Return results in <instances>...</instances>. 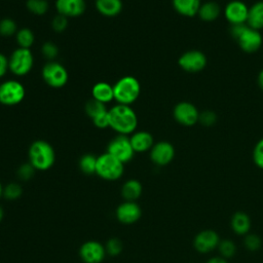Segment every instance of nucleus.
Listing matches in <instances>:
<instances>
[{
    "label": "nucleus",
    "mask_w": 263,
    "mask_h": 263,
    "mask_svg": "<svg viewBox=\"0 0 263 263\" xmlns=\"http://www.w3.org/2000/svg\"><path fill=\"white\" fill-rule=\"evenodd\" d=\"M110 127L118 135H132L138 126V116L128 105L116 104L108 110Z\"/></svg>",
    "instance_id": "f257e3e1"
},
{
    "label": "nucleus",
    "mask_w": 263,
    "mask_h": 263,
    "mask_svg": "<svg viewBox=\"0 0 263 263\" xmlns=\"http://www.w3.org/2000/svg\"><path fill=\"white\" fill-rule=\"evenodd\" d=\"M29 162L36 171H47L55 161V152L53 147L44 140L34 141L28 151Z\"/></svg>",
    "instance_id": "f03ea898"
},
{
    "label": "nucleus",
    "mask_w": 263,
    "mask_h": 263,
    "mask_svg": "<svg viewBox=\"0 0 263 263\" xmlns=\"http://www.w3.org/2000/svg\"><path fill=\"white\" fill-rule=\"evenodd\" d=\"M230 33L237 41L239 47L247 53L258 51L262 45L263 39L260 31L250 28L247 24L231 25Z\"/></svg>",
    "instance_id": "7ed1b4c3"
},
{
    "label": "nucleus",
    "mask_w": 263,
    "mask_h": 263,
    "mask_svg": "<svg viewBox=\"0 0 263 263\" xmlns=\"http://www.w3.org/2000/svg\"><path fill=\"white\" fill-rule=\"evenodd\" d=\"M114 101L117 104L130 106L136 102L141 93V84L139 80L130 75L119 78L113 84Z\"/></svg>",
    "instance_id": "20e7f679"
},
{
    "label": "nucleus",
    "mask_w": 263,
    "mask_h": 263,
    "mask_svg": "<svg viewBox=\"0 0 263 263\" xmlns=\"http://www.w3.org/2000/svg\"><path fill=\"white\" fill-rule=\"evenodd\" d=\"M124 163L105 152L98 156L96 174L107 181H116L123 175Z\"/></svg>",
    "instance_id": "39448f33"
},
{
    "label": "nucleus",
    "mask_w": 263,
    "mask_h": 263,
    "mask_svg": "<svg viewBox=\"0 0 263 263\" xmlns=\"http://www.w3.org/2000/svg\"><path fill=\"white\" fill-rule=\"evenodd\" d=\"M34 65V57L29 48L17 47L8 58L9 71L15 76H25L31 72Z\"/></svg>",
    "instance_id": "423d86ee"
},
{
    "label": "nucleus",
    "mask_w": 263,
    "mask_h": 263,
    "mask_svg": "<svg viewBox=\"0 0 263 263\" xmlns=\"http://www.w3.org/2000/svg\"><path fill=\"white\" fill-rule=\"evenodd\" d=\"M41 76L44 82L52 88H61L65 86L69 79L67 69L55 61H49L42 67Z\"/></svg>",
    "instance_id": "0eeeda50"
},
{
    "label": "nucleus",
    "mask_w": 263,
    "mask_h": 263,
    "mask_svg": "<svg viewBox=\"0 0 263 263\" xmlns=\"http://www.w3.org/2000/svg\"><path fill=\"white\" fill-rule=\"evenodd\" d=\"M26 96V89L18 80H6L0 83V104L4 106H15Z\"/></svg>",
    "instance_id": "6e6552de"
},
{
    "label": "nucleus",
    "mask_w": 263,
    "mask_h": 263,
    "mask_svg": "<svg viewBox=\"0 0 263 263\" xmlns=\"http://www.w3.org/2000/svg\"><path fill=\"white\" fill-rule=\"evenodd\" d=\"M107 152L122 163L130 161L136 153L132 147L129 137L125 135H117L113 138L107 146Z\"/></svg>",
    "instance_id": "1a4fd4ad"
},
{
    "label": "nucleus",
    "mask_w": 263,
    "mask_h": 263,
    "mask_svg": "<svg viewBox=\"0 0 263 263\" xmlns=\"http://www.w3.org/2000/svg\"><path fill=\"white\" fill-rule=\"evenodd\" d=\"M206 63L208 60L205 54L196 49L184 52L178 60L180 68L188 73H197L202 71L206 66Z\"/></svg>",
    "instance_id": "9d476101"
},
{
    "label": "nucleus",
    "mask_w": 263,
    "mask_h": 263,
    "mask_svg": "<svg viewBox=\"0 0 263 263\" xmlns=\"http://www.w3.org/2000/svg\"><path fill=\"white\" fill-rule=\"evenodd\" d=\"M199 114L200 113L197 108L189 102H180L173 110L175 120L184 126H192L197 123L199 120Z\"/></svg>",
    "instance_id": "9b49d317"
},
{
    "label": "nucleus",
    "mask_w": 263,
    "mask_h": 263,
    "mask_svg": "<svg viewBox=\"0 0 263 263\" xmlns=\"http://www.w3.org/2000/svg\"><path fill=\"white\" fill-rule=\"evenodd\" d=\"M79 256L84 263H101L105 256V247L96 240H87L81 245Z\"/></svg>",
    "instance_id": "f8f14e48"
},
{
    "label": "nucleus",
    "mask_w": 263,
    "mask_h": 263,
    "mask_svg": "<svg viewBox=\"0 0 263 263\" xmlns=\"http://www.w3.org/2000/svg\"><path fill=\"white\" fill-rule=\"evenodd\" d=\"M249 7L240 0H232L228 2L224 8L225 18L231 25L247 24Z\"/></svg>",
    "instance_id": "ddd939ff"
},
{
    "label": "nucleus",
    "mask_w": 263,
    "mask_h": 263,
    "mask_svg": "<svg viewBox=\"0 0 263 263\" xmlns=\"http://www.w3.org/2000/svg\"><path fill=\"white\" fill-rule=\"evenodd\" d=\"M175 157L174 146L166 141L154 143L150 150V158L153 163L159 166L168 164Z\"/></svg>",
    "instance_id": "4468645a"
},
{
    "label": "nucleus",
    "mask_w": 263,
    "mask_h": 263,
    "mask_svg": "<svg viewBox=\"0 0 263 263\" xmlns=\"http://www.w3.org/2000/svg\"><path fill=\"white\" fill-rule=\"evenodd\" d=\"M115 215L120 223L130 225L141 218L142 210L136 201H124L117 206Z\"/></svg>",
    "instance_id": "2eb2a0df"
},
{
    "label": "nucleus",
    "mask_w": 263,
    "mask_h": 263,
    "mask_svg": "<svg viewBox=\"0 0 263 263\" xmlns=\"http://www.w3.org/2000/svg\"><path fill=\"white\" fill-rule=\"evenodd\" d=\"M220 242L219 235L214 230H202L196 234L193 246L199 253H209L218 247Z\"/></svg>",
    "instance_id": "dca6fc26"
},
{
    "label": "nucleus",
    "mask_w": 263,
    "mask_h": 263,
    "mask_svg": "<svg viewBox=\"0 0 263 263\" xmlns=\"http://www.w3.org/2000/svg\"><path fill=\"white\" fill-rule=\"evenodd\" d=\"M55 9L66 17H77L86 9L85 0H55Z\"/></svg>",
    "instance_id": "f3484780"
},
{
    "label": "nucleus",
    "mask_w": 263,
    "mask_h": 263,
    "mask_svg": "<svg viewBox=\"0 0 263 263\" xmlns=\"http://www.w3.org/2000/svg\"><path fill=\"white\" fill-rule=\"evenodd\" d=\"M129 141L135 152L142 153L150 151L154 145V139L152 135L146 130H138L130 135Z\"/></svg>",
    "instance_id": "a211bd4d"
},
{
    "label": "nucleus",
    "mask_w": 263,
    "mask_h": 263,
    "mask_svg": "<svg viewBox=\"0 0 263 263\" xmlns=\"http://www.w3.org/2000/svg\"><path fill=\"white\" fill-rule=\"evenodd\" d=\"M174 9L181 15L192 17L198 14L201 2L200 0H173Z\"/></svg>",
    "instance_id": "6ab92c4d"
},
{
    "label": "nucleus",
    "mask_w": 263,
    "mask_h": 263,
    "mask_svg": "<svg viewBox=\"0 0 263 263\" xmlns=\"http://www.w3.org/2000/svg\"><path fill=\"white\" fill-rule=\"evenodd\" d=\"M91 96L92 99L107 104L114 100V92H113V85L108 82L100 81L93 84L91 88Z\"/></svg>",
    "instance_id": "aec40b11"
},
{
    "label": "nucleus",
    "mask_w": 263,
    "mask_h": 263,
    "mask_svg": "<svg viewBox=\"0 0 263 263\" xmlns=\"http://www.w3.org/2000/svg\"><path fill=\"white\" fill-rule=\"evenodd\" d=\"M122 6L121 0H96L97 10L107 17L118 15L122 10Z\"/></svg>",
    "instance_id": "412c9836"
},
{
    "label": "nucleus",
    "mask_w": 263,
    "mask_h": 263,
    "mask_svg": "<svg viewBox=\"0 0 263 263\" xmlns=\"http://www.w3.org/2000/svg\"><path fill=\"white\" fill-rule=\"evenodd\" d=\"M247 25L257 31L263 29V0L258 1L249 7Z\"/></svg>",
    "instance_id": "4be33fe9"
},
{
    "label": "nucleus",
    "mask_w": 263,
    "mask_h": 263,
    "mask_svg": "<svg viewBox=\"0 0 263 263\" xmlns=\"http://www.w3.org/2000/svg\"><path fill=\"white\" fill-rule=\"evenodd\" d=\"M142 191V184L136 179H130L124 182L122 185L121 195L125 201H136L141 196Z\"/></svg>",
    "instance_id": "5701e85b"
},
{
    "label": "nucleus",
    "mask_w": 263,
    "mask_h": 263,
    "mask_svg": "<svg viewBox=\"0 0 263 263\" xmlns=\"http://www.w3.org/2000/svg\"><path fill=\"white\" fill-rule=\"evenodd\" d=\"M221 13L220 5L215 1H206L201 3L198 10V16L203 22H214L216 21Z\"/></svg>",
    "instance_id": "b1692460"
},
{
    "label": "nucleus",
    "mask_w": 263,
    "mask_h": 263,
    "mask_svg": "<svg viewBox=\"0 0 263 263\" xmlns=\"http://www.w3.org/2000/svg\"><path fill=\"white\" fill-rule=\"evenodd\" d=\"M231 227L236 234H246L251 228V220L243 212H236L231 218Z\"/></svg>",
    "instance_id": "393cba45"
},
{
    "label": "nucleus",
    "mask_w": 263,
    "mask_h": 263,
    "mask_svg": "<svg viewBox=\"0 0 263 263\" xmlns=\"http://www.w3.org/2000/svg\"><path fill=\"white\" fill-rule=\"evenodd\" d=\"M15 40L18 47L30 49L35 42V35L31 29L21 28L15 34Z\"/></svg>",
    "instance_id": "a878e982"
},
{
    "label": "nucleus",
    "mask_w": 263,
    "mask_h": 263,
    "mask_svg": "<svg viewBox=\"0 0 263 263\" xmlns=\"http://www.w3.org/2000/svg\"><path fill=\"white\" fill-rule=\"evenodd\" d=\"M97 158H98V156H95L93 154H90V153L82 155L80 157L79 163H78L80 171L85 175L96 174Z\"/></svg>",
    "instance_id": "bb28decb"
},
{
    "label": "nucleus",
    "mask_w": 263,
    "mask_h": 263,
    "mask_svg": "<svg viewBox=\"0 0 263 263\" xmlns=\"http://www.w3.org/2000/svg\"><path fill=\"white\" fill-rule=\"evenodd\" d=\"M26 7L32 14L40 16L47 12L49 4L47 0H27Z\"/></svg>",
    "instance_id": "cd10ccee"
},
{
    "label": "nucleus",
    "mask_w": 263,
    "mask_h": 263,
    "mask_svg": "<svg viewBox=\"0 0 263 263\" xmlns=\"http://www.w3.org/2000/svg\"><path fill=\"white\" fill-rule=\"evenodd\" d=\"M84 110H85V113L87 114V116L90 117V119H92L96 116L106 112L108 109L106 108V104L101 103V102L91 98L89 101L86 102Z\"/></svg>",
    "instance_id": "c85d7f7f"
},
{
    "label": "nucleus",
    "mask_w": 263,
    "mask_h": 263,
    "mask_svg": "<svg viewBox=\"0 0 263 263\" xmlns=\"http://www.w3.org/2000/svg\"><path fill=\"white\" fill-rule=\"evenodd\" d=\"M16 23L10 17H4L0 21V35L2 37H10L17 32Z\"/></svg>",
    "instance_id": "c756f323"
},
{
    "label": "nucleus",
    "mask_w": 263,
    "mask_h": 263,
    "mask_svg": "<svg viewBox=\"0 0 263 263\" xmlns=\"http://www.w3.org/2000/svg\"><path fill=\"white\" fill-rule=\"evenodd\" d=\"M23 193L22 186L17 183H9L3 189V195L8 200H15L21 197Z\"/></svg>",
    "instance_id": "7c9ffc66"
},
{
    "label": "nucleus",
    "mask_w": 263,
    "mask_h": 263,
    "mask_svg": "<svg viewBox=\"0 0 263 263\" xmlns=\"http://www.w3.org/2000/svg\"><path fill=\"white\" fill-rule=\"evenodd\" d=\"M122 242L119 238L117 237H112L110 238L106 246H105V250H106V254L110 255L111 257H116L118 256L121 251H122Z\"/></svg>",
    "instance_id": "2f4dec72"
},
{
    "label": "nucleus",
    "mask_w": 263,
    "mask_h": 263,
    "mask_svg": "<svg viewBox=\"0 0 263 263\" xmlns=\"http://www.w3.org/2000/svg\"><path fill=\"white\" fill-rule=\"evenodd\" d=\"M41 53L42 55L49 61H53L59 54V48L55 43L51 41H46L41 46Z\"/></svg>",
    "instance_id": "473e14b6"
},
{
    "label": "nucleus",
    "mask_w": 263,
    "mask_h": 263,
    "mask_svg": "<svg viewBox=\"0 0 263 263\" xmlns=\"http://www.w3.org/2000/svg\"><path fill=\"white\" fill-rule=\"evenodd\" d=\"M218 249H219V252H220L221 256L224 259L233 257V255L236 252L235 245L231 240H228V239H224V240L220 241L219 245H218Z\"/></svg>",
    "instance_id": "72a5a7b5"
},
{
    "label": "nucleus",
    "mask_w": 263,
    "mask_h": 263,
    "mask_svg": "<svg viewBox=\"0 0 263 263\" xmlns=\"http://www.w3.org/2000/svg\"><path fill=\"white\" fill-rule=\"evenodd\" d=\"M35 171H36L35 167L30 162H26V163H23L17 168L16 173H17L18 179H21L23 181H29L34 176Z\"/></svg>",
    "instance_id": "f704fd0d"
},
{
    "label": "nucleus",
    "mask_w": 263,
    "mask_h": 263,
    "mask_svg": "<svg viewBox=\"0 0 263 263\" xmlns=\"http://www.w3.org/2000/svg\"><path fill=\"white\" fill-rule=\"evenodd\" d=\"M253 160L258 167L263 168V138L259 140L254 147Z\"/></svg>",
    "instance_id": "c9c22d12"
},
{
    "label": "nucleus",
    "mask_w": 263,
    "mask_h": 263,
    "mask_svg": "<svg viewBox=\"0 0 263 263\" xmlns=\"http://www.w3.org/2000/svg\"><path fill=\"white\" fill-rule=\"evenodd\" d=\"M51 27L53 29L54 32H58V33H62L64 32L67 27H68V17L62 15V14H57L53 18H52V22H51Z\"/></svg>",
    "instance_id": "e433bc0d"
},
{
    "label": "nucleus",
    "mask_w": 263,
    "mask_h": 263,
    "mask_svg": "<svg viewBox=\"0 0 263 263\" xmlns=\"http://www.w3.org/2000/svg\"><path fill=\"white\" fill-rule=\"evenodd\" d=\"M245 246L250 251H257L261 247V238L256 234H249L246 236Z\"/></svg>",
    "instance_id": "4c0bfd02"
},
{
    "label": "nucleus",
    "mask_w": 263,
    "mask_h": 263,
    "mask_svg": "<svg viewBox=\"0 0 263 263\" xmlns=\"http://www.w3.org/2000/svg\"><path fill=\"white\" fill-rule=\"evenodd\" d=\"M217 120V115L211 111V110H206L203 111L202 113L199 114V122L204 125V126H211L213 125Z\"/></svg>",
    "instance_id": "58836bf2"
},
{
    "label": "nucleus",
    "mask_w": 263,
    "mask_h": 263,
    "mask_svg": "<svg viewBox=\"0 0 263 263\" xmlns=\"http://www.w3.org/2000/svg\"><path fill=\"white\" fill-rule=\"evenodd\" d=\"M92 123L95 124L96 127L98 128H107L110 127L109 124V115H108V110L98 116H96L95 118L91 119Z\"/></svg>",
    "instance_id": "ea45409f"
},
{
    "label": "nucleus",
    "mask_w": 263,
    "mask_h": 263,
    "mask_svg": "<svg viewBox=\"0 0 263 263\" xmlns=\"http://www.w3.org/2000/svg\"><path fill=\"white\" fill-rule=\"evenodd\" d=\"M7 71H9L8 58L0 52V78L3 77L7 73Z\"/></svg>",
    "instance_id": "a19ab883"
},
{
    "label": "nucleus",
    "mask_w": 263,
    "mask_h": 263,
    "mask_svg": "<svg viewBox=\"0 0 263 263\" xmlns=\"http://www.w3.org/2000/svg\"><path fill=\"white\" fill-rule=\"evenodd\" d=\"M206 263H227V261L223 257H214L211 258Z\"/></svg>",
    "instance_id": "79ce46f5"
},
{
    "label": "nucleus",
    "mask_w": 263,
    "mask_h": 263,
    "mask_svg": "<svg viewBox=\"0 0 263 263\" xmlns=\"http://www.w3.org/2000/svg\"><path fill=\"white\" fill-rule=\"evenodd\" d=\"M257 81H258V85L259 87L263 90V70H261L258 74V78H257Z\"/></svg>",
    "instance_id": "37998d69"
},
{
    "label": "nucleus",
    "mask_w": 263,
    "mask_h": 263,
    "mask_svg": "<svg viewBox=\"0 0 263 263\" xmlns=\"http://www.w3.org/2000/svg\"><path fill=\"white\" fill-rule=\"evenodd\" d=\"M3 217H4V211H3V209H2V206L0 205V222L2 221V219H3Z\"/></svg>",
    "instance_id": "c03bdc74"
},
{
    "label": "nucleus",
    "mask_w": 263,
    "mask_h": 263,
    "mask_svg": "<svg viewBox=\"0 0 263 263\" xmlns=\"http://www.w3.org/2000/svg\"><path fill=\"white\" fill-rule=\"evenodd\" d=\"M3 187H2V185H1V183H0V197L3 195Z\"/></svg>",
    "instance_id": "a18cd8bd"
}]
</instances>
